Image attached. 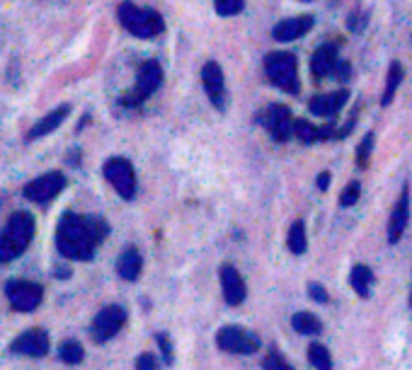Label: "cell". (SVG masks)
Here are the masks:
<instances>
[{"mask_svg": "<svg viewBox=\"0 0 412 370\" xmlns=\"http://www.w3.org/2000/svg\"><path fill=\"white\" fill-rule=\"evenodd\" d=\"M110 235L107 220L97 216H80V213H63L56 230V247L66 259L88 262L95 257V249Z\"/></svg>", "mask_w": 412, "mask_h": 370, "instance_id": "6da1fadb", "label": "cell"}, {"mask_svg": "<svg viewBox=\"0 0 412 370\" xmlns=\"http://www.w3.org/2000/svg\"><path fill=\"white\" fill-rule=\"evenodd\" d=\"M37 232L35 216L27 211H17L8 218V225L0 235V264H8L12 259H17L20 254H25V249L30 247L32 237Z\"/></svg>", "mask_w": 412, "mask_h": 370, "instance_id": "7a4b0ae2", "label": "cell"}, {"mask_svg": "<svg viewBox=\"0 0 412 370\" xmlns=\"http://www.w3.org/2000/svg\"><path fill=\"white\" fill-rule=\"evenodd\" d=\"M119 22L124 30H129L134 37H141V39H150V37H158L160 32L165 30L163 17L155 10H144V8H136L134 3H121L119 10Z\"/></svg>", "mask_w": 412, "mask_h": 370, "instance_id": "3957f363", "label": "cell"}, {"mask_svg": "<svg viewBox=\"0 0 412 370\" xmlns=\"http://www.w3.org/2000/svg\"><path fill=\"white\" fill-rule=\"evenodd\" d=\"M264 70L267 78L284 92H298V73H296V56L286 51H274L264 59Z\"/></svg>", "mask_w": 412, "mask_h": 370, "instance_id": "277c9868", "label": "cell"}, {"mask_svg": "<svg viewBox=\"0 0 412 370\" xmlns=\"http://www.w3.org/2000/svg\"><path fill=\"white\" fill-rule=\"evenodd\" d=\"M160 85H163V68H160V63L158 61H144L139 68V78H136L134 90H129V94L121 97V104L124 107H139Z\"/></svg>", "mask_w": 412, "mask_h": 370, "instance_id": "5b68a950", "label": "cell"}, {"mask_svg": "<svg viewBox=\"0 0 412 370\" xmlns=\"http://www.w3.org/2000/svg\"><path fill=\"white\" fill-rule=\"evenodd\" d=\"M6 296L10 300L12 310L17 312H35L44 300V288L35 281H25V278H12L6 283Z\"/></svg>", "mask_w": 412, "mask_h": 370, "instance_id": "8992f818", "label": "cell"}, {"mask_svg": "<svg viewBox=\"0 0 412 370\" xmlns=\"http://www.w3.org/2000/svg\"><path fill=\"white\" fill-rule=\"evenodd\" d=\"M126 325V310L121 305H107L95 315L92 325H90V336L95 344H105V341L115 339Z\"/></svg>", "mask_w": 412, "mask_h": 370, "instance_id": "52a82bcc", "label": "cell"}, {"mask_svg": "<svg viewBox=\"0 0 412 370\" xmlns=\"http://www.w3.org/2000/svg\"><path fill=\"white\" fill-rule=\"evenodd\" d=\"M105 177L121 198L131 201L136 196V172L126 158H110L105 163Z\"/></svg>", "mask_w": 412, "mask_h": 370, "instance_id": "ba28073f", "label": "cell"}, {"mask_svg": "<svg viewBox=\"0 0 412 370\" xmlns=\"http://www.w3.org/2000/svg\"><path fill=\"white\" fill-rule=\"evenodd\" d=\"M216 344H219V349L226 351V353H238V356H250L259 349L257 336L235 325L221 327L219 334H216Z\"/></svg>", "mask_w": 412, "mask_h": 370, "instance_id": "9c48e42d", "label": "cell"}, {"mask_svg": "<svg viewBox=\"0 0 412 370\" xmlns=\"http://www.w3.org/2000/svg\"><path fill=\"white\" fill-rule=\"evenodd\" d=\"M66 189V177L61 172H46L41 177L32 179L25 187V198L35 203H49L51 198H56Z\"/></svg>", "mask_w": 412, "mask_h": 370, "instance_id": "30bf717a", "label": "cell"}, {"mask_svg": "<svg viewBox=\"0 0 412 370\" xmlns=\"http://www.w3.org/2000/svg\"><path fill=\"white\" fill-rule=\"evenodd\" d=\"M10 351L20 356H30V358H41V356L49 353V334L44 329H27L17 339H12Z\"/></svg>", "mask_w": 412, "mask_h": 370, "instance_id": "8fae6325", "label": "cell"}, {"mask_svg": "<svg viewBox=\"0 0 412 370\" xmlns=\"http://www.w3.org/2000/svg\"><path fill=\"white\" fill-rule=\"evenodd\" d=\"M262 121L274 141H288L293 136L291 112H288V107H284V104H272V107L264 112Z\"/></svg>", "mask_w": 412, "mask_h": 370, "instance_id": "7c38bea8", "label": "cell"}, {"mask_svg": "<svg viewBox=\"0 0 412 370\" xmlns=\"http://www.w3.org/2000/svg\"><path fill=\"white\" fill-rule=\"evenodd\" d=\"M202 83H204L206 94H209L211 104L224 112L226 109V80H224V70H221V65L216 63V61H209V63L202 68Z\"/></svg>", "mask_w": 412, "mask_h": 370, "instance_id": "4fadbf2b", "label": "cell"}, {"mask_svg": "<svg viewBox=\"0 0 412 370\" xmlns=\"http://www.w3.org/2000/svg\"><path fill=\"white\" fill-rule=\"evenodd\" d=\"M221 288H224V300L230 307H238L245 302L248 298V286H245V278L240 276V271L230 264L221 267Z\"/></svg>", "mask_w": 412, "mask_h": 370, "instance_id": "5bb4252c", "label": "cell"}, {"mask_svg": "<svg viewBox=\"0 0 412 370\" xmlns=\"http://www.w3.org/2000/svg\"><path fill=\"white\" fill-rule=\"evenodd\" d=\"M407 223H410V187L402 189L400 198H398L395 208L391 213V220H388V242L391 245H398L402 240Z\"/></svg>", "mask_w": 412, "mask_h": 370, "instance_id": "9a60e30c", "label": "cell"}, {"mask_svg": "<svg viewBox=\"0 0 412 370\" xmlns=\"http://www.w3.org/2000/svg\"><path fill=\"white\" fill-rule=\"evenodd\" d=\"M347 99H349L347 90H340V92H333V94H318V97H313L308 102V109H311L315 116H335V114L347 104Z\"/></svg>", "mask_w": 412, "mask_h": 370, "instance_id": "2e32d148", "label": "cell"}, {"mask_svg": "<svg viewBox=\"0 0 412 370\" xmlns=\"http://www.w3.org/2000/svg\"><path fill=\"white\" fill-rule=\"evenodd\" d=\"M313 27V17L311 15H303V17H291V20H284L274 27L272 37L277 41H293V39H301L303 34H308V30Z\"/></svg>", "mask_w": 412, "mask_h": 370, "instance_id": "e0dca14e", "label": "cell"}, {"mask_svg": "<svg viewBox=\"0 0 412 370\" xmlns=\"http://www.w3.org/2000/svg\"><path fill=\"white\" fill-rule=\"evenodd\" d=\"M70 107L68 104H61L59 109H54V112H49L44 119H39V121L35 123L30 129V134H27V141H37V138H44V136H49L51 131H56L61 126V123L66 121V116H68Z\"/></svg>", "mask_w": 412, "mask_h": 370, "instance_id": "ac0fdd59", "label": "cell"}, {"mask_svg": "<svg viewBox=\"0 0 412 370\" xmlns=\"http://www.w3.org/2000/svg\"><path fill=\"white\" fill-rule=\"evenodd\" d=\"M144 271V257L136 247H126L124 252L117 259V274H119L124 281H136Z\"/></svg>", "mask_w": 412, "mask_h": 370, "instance_id": "d6986e66", "label": "cell"}, {"mask_svg": "<svg viewBox=\"0 0 412 370\" xmlns=\"http://www.w3.org/2000/svg\"><path fill=\"white\" fill-rule=\"evenodd\" d=\"M335 65H337V49H335L333 44H323L313 54V59H311V73L320 80V78H325V75L333 73Z\"/></svg>", "mask_w": 412, "mask_h": 370, "instance_id": "ffe728a7", "label": "cell"}, {"mask_svg": "<svg viewBox=\"0 0 412 370\" xmlns=\"http://www.w3.org/2000/svg\"><path fill=\"white\" fill-rule=\"evenodd\" d=\"M349 283H352L354 293H357L359 298H369V293H371V283H373L371 269H369L366 264H357V267H352Z\"/></svg>", "mask_w": 412, "mask_h": 370, "instance_id": "44dd1931", "label": "cell"}, {"mask_svg": "<svg viewBox=\"0 0 412 370\" xmlns=\"http://www.w3.org/2000/svg\"><path fill=\"white\" fill-rule=\"evenodd\" d=\"M402 65L398 63V61H393L391 68H388V78H386V90H383V97H381V104L383 107H388V104L393 102V97H395L398 88H400L402 83Z\"/></svg>", "mask_w": 412, "mask_h": 370, "instance_id": "7402d4cb", "label": "cell"}, {"mask_svg": "<svg viewBox=\"0 0 412 370\" xmlns=\"http://www.w3.org/2000/svg\"><path fill=\"white\" fill-rule=\"evenodd\" d=\"M286 247L291 254H303L308 249V237H306V225H303V220H296L288 227Z\"/></svg>", "mask_w": 412, "mask_h": 370, "instance_id": "603a6c76", "label": "cell"}, {"mask_svg": "<svg viewBox=\"0 0 412 370\" xmlns=\"http://www.w3.org/2000/svg\"><path fill=\"white\" fill-rule=\"evenodd\" d=\"M291 325L293 329L301 331V334H320V331H323V325H320V320L313 312H296V315L291 317Z\"/></svg>", "mask_w": 412, "mask_h": 370, "instance_id": "cb8c5ba5", "label": "cell"}, {"mask_svg": "<svg viewBox=\"0 0 412 370\" xmlns=\"http://www.w3.org/2000/svg\"><path fill=\"white\" fill-rule=\"evenodd\" d=\"M59 358L63 360V363H68V365L83 363V358H85L83 344H80V341H75V339H66L63 344H61V349H59Z\"/></svg>", "mask_w": 412, "mask_h": 370, "instance_id": "d4e9b609", "label": "cell"}, {"mask_svg": "<svg viewBox=\"0 0 412 370\" xmlns=\"http://www.w3.org/2000/svg\"><path fill=\"white\" fill-rule=\"evenodd\" d=\"M308 360L315 370H333V356L323 344H311L308 346Z\"/></svg>", "mask_w": 412, "mask_h": 370, "instance_id": "484cf974", "label": "cell"}, {"mask_svg": "<svg viewBox=\"0 0 412 370\" xmlns=\"http://www.w3.org/2000/svg\"><path fill=\"white\" fill-rule=\"evenodd\" d=\"M293 136H296L301 143H315V141H320V129L318 126H313L311 121H306V119H296L293 121Z\"/></svg>", "mask_w": 412, "mask_h": 370, "instance_id": "4316f807", "label": "cell"}, {"mask_svg": "<svg viewBox=\"0 0 412 370\" xmlns=\"http://www.w3.org/2000/svg\"><path fill=\"white\" fill-rule=\"evenodd\" d=\"M262 368H264V370H293V368H291V363H288V360L284 358V356L279 353L277 349H272L267 356H264Z\"/></svg>", "mask_w": 412, "mask_h": 370, "instance_id": "83f0119b", "label": "cell"}, {"mask_svg": "<svg viewBox=\"0 0 412 370\" xmlns=\"http://www.w3.org/2000/svg\"><path fill=\"white\" fill-rule=\"evenodd\" d=\"M245 0H214V8L221 17H230V15H238L243 10Z\"/></svg>", "mask_w": 412, "mask_h": 370, "instance_id": "f1b7e54d", "label": "cell"}, {"mask_svg": "<svg viewBox=\"0 0 412 370\" xmlns=\"http://www.w3.org/2000/svg\"><path fill=\"white\" fill-rule=\"evenodd\" d=\"M359 194H362V184H359V182H349L347 187H344L342 196H340V206H344V208L354 206V203L359 201Z\"/></svg>", "mask_w": 412, "mask_h": 370, "instance_id": "f546056e", "label": "cell"}, {"mask_svg": "<svg viewBox=\"0 0 412 370\" xmlns=\"http://www.w3.org/2000/svg\"><path fill=\"white\" fill-rule=\"evenodd\" d=\"M371 148H373V134H366V136H364L362 143H359V153H357L359 167H366V165H369V155H371Z\"/></svg>", "mask_w": 412, "mask_h": 370, "instance_id": "4dcf8cb0", "label": "cell"}, {"mask_svg": "<svg viewBox=\"0 0 412 370\" xmlns=\"http://www.w3.org/2000/svg\"><path fill=\"white\" fill-rule=\"evenodd\" d=\"M155 341H158L160 351H163V363H173V341H170V334H165V331H158L155 334Z\"/></svg>", "mask_w": 412, "mask_h": 370, "instance_id": "1f68e13d", "label": "cell"}, {"mask_svg": "<svg viewBox=\"0 0 412 370\" xmlns=\"http://www.w3.org/2000/svg\"><path fill=\"white\" fill-rule=\"evenodd\" d=\"M308 296L313 298L315 302H320V305H325V302L330 300V296H328V291H325L320 283H308Z\"/></svg>", "mask_w": 412, "mask_h": 370, "instance_id": "d6a6232c", "label": "cell"}, {"mask_svg": "<svg viewBox=\"0 0 412 370\" xmlns=\"http://www.w3.org/2000/svg\"><path fill=\"white\" fill-rule=\"evenodd\" d=\"M136 370H158V358L153 353H141L136 358Z\"/></svg>", "mask_w": 412, "mask_h": 370, "instance_id": "836d02e7", "label": "cell"}, {"mask_svg": "<svg viewBox=\"0 0 412 370\" xmlns=\"http://www.w3.org/2000/svg\"><path fill=\"white\" fill-rule=\"evenodd\" d=\"M333 73H337L340 80H349V73H352V68H349V63H337V65H335Z\"/></svg>", "mask_w": 412, "mask_h": 370, "instance_id": "e575fe53", "label": "cell"}, {"mask_svg": "<svg viewBox=\"0 0 412 370\" xmlns=\"http://www.w3.org/2000/svg\"><path fill=\"white\" fill-rule=\"evenodd\" d=\"M364 22H366V15H359V20H357V17H349L347 27H349V30H352V32H362Z\"/></svg>", "mask_w": 412, "mask_h": 370, "instance_id": "d590c367", "label": "cell"}, {"mask_svg": "<svg viewBox=\"0 0 412 370\" xmlns=\"http://www.w3.org/2000/svg\"><path fill=\"white\" fill-rule=\"evenodd\" d=\"M328 184H330V172H320L318 174V189H320V192H325V189H328Z\"/></svg>", "mask_w": 412, "mask_h": 370, "instance_id": "8d00e7d4", "label": "cell"}, {"mask_svg": "<svg viewBox=\"0 0 412 370\" xmlns=\"http://www.w3.org/2000/svg\"><path fill=\"white\" fill-rule=\"evenodd\" d=\"M410 305H412V293H410Z\"/></svg>", "mask_w": 412, "mask_h": 370, "instance_id": "74e56055", "label": "cell"}, {"mask_svg": "<svg viewBox=\"0 0 412 370\" xmlns=\"http://www.w3.org/2000/svg\"><path fill=\"white\" fill-rule=\"evenodd\" d=\"M303 3H306V0H303Z\"/></svg>", "mask_w": 412, "mask_h": 370, "instance_id": "f35d334b", "label": "cell"}]
</instances>
